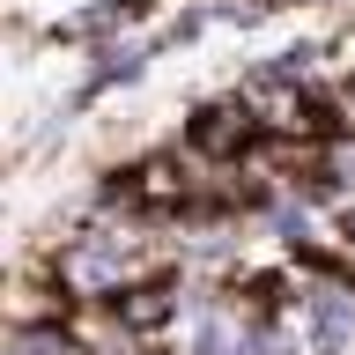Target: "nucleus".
<instances>
[{
    "mask_svg": "<svg viewBox=\"0 0 355 355\" xmlns=\"http://www.w3.org/2000/svg\"><path fill=\"white\" fill-rule=\"evenodd\" d=\"M119 274H126V244L119 237H82L67 252V288H82V296H104Z\"/></svg>",
    "mask_w": 355,
    "mask_h": 355,
    "instance_id": "nucleus-1",
    "label": "nucleus"
},
{
    "mask_svg": "<svg viewBox=\"0 0 355 355\" xmlns=\"http://www.w3.org/2000/svg\"><path fill=\"white\" fill-rule=\"evenodd\" d=\"M8 355H74L60 326H15L8 333Z\"/></svg>",
    "mask_w": 355,
    "mask_h": 355,
    "instance_id": "nucleus-3",
    "label": "nucleus"
},
{
    "mask_svg": "<svg viewBox=\"0 0 355 355\" xmlns=\"http://www.w3.org/2000/svg\"><path fill=\"white\" fill-rule=\"evenodd\" d=\"M348 237H355V207H348Z\"/></svg>",
    "mask_w": 355,
    "mask_h": 355,
    "instance_id": "nucleus-4",
    "label": "nucleus"
},
{
    "mask_svg": "<svg viewBox=\"0 0 355 355\" xmlns=\"http://www.w3.org/2000/svg\"><path fill=\"white\" fill-rule=\"evenodd\" d=\"M304 311H311V340H318L326 355H340L355 340V296H348V288H318Z\"/></svg>",
    "mask_w": 355,
    "mask_h": 355,
    "instance_id": "nucleus-2",
    "label": "nucleus"
}]
</instances>
